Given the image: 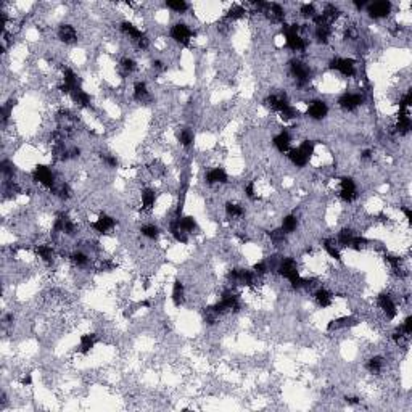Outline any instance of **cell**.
Returning <instances> with one entry per match:
<instances>
[{"mask_svg":"<svg viewBox=\"0 0 412 412\" xmlns=\"http://www.w3.org/2000/svg\"><path fill=\"white\" fill-rule=\"evenodd\" d=\"M264 105L267 108H271L272 111L279 113V115H282L284 111H286L291 106V103L286 98L285 94H271L267 95L266 100H264Z\"/></svg>","mask_w":412,"mask_h":412,"instance_id":"obj_13","label":"cell"},{"mask_svg":"<svg viewBox=\"0 0 412 412\" xmlns=\"http://www.w3.org/2000/svg\"><path fill=\"white\" fill-rule=\"evenodd\" d=\"M272 145L279 153H288L291 147V134L286 129H282L272 137Z\"/></svg>","mask_w":412,"mask_h":412,"instance_id":"obj_17","label":"cell"},{"mask_svg":"<svg viewBox=\"0 0 412 412\" xmlns=\"http://www.w3.org/2000/svg\"><path fill=\"white\" fill-rule=\"evenodd\" d=\"M140 234H142V237L148 238V240H157V238L159 237V227L158 225L152 224V222L143 224L140 227Z\"/></svg>","mask_w":412,"mask_h":412,"instance_id":"obj_38","label":"cell"},{"mask_svg":"<svg viewBox=\"0 0 412 412\" xmlns=\"http://www.w3.org/2000/svg\"><path fill=\"white\" fill-rule=\"evenodd\" d=\"M276 271L282 276L284 279H286L290 282V285L293 286L295 290L300 288H306V279L301 277L300 269H298L296 259L295 258H280L277 262Z\"/></svg>","mask_w":412,"mask_h":412,"instance_id":"obj_1","label":"cell"},{"mask_svg":"<svg viewBox=\"0 0 412 412\" xmlns=\"http://www.w3.org/2000/svg\"><path fill=\"white\" fill-rule=\"evenodd\" d=\"M337 103L343 111H356L364 103V95L361 92H343Z\"/></svg>","mask_w":412,"mask_h":412,"instance_id":"obj_9","label":"cell"},{"mask_svg":"<svg viewBox=\"0 0 412 412\" xmlns=\"http://www.w3.org/2000/svg\"><path fill=\"white\" fill-rule=\"evenodd\" d=\"M354 232L353 229H349V227H343L342 230L338 232V235H337V243H338V247L340 248H349V245L351 242H353V238H354Z\"/></svg>","mask_w":412,"mask_h":412,"instance_id":"obj_33","label":"cell"},{"mask_svg":"<svg viewBox=\"0 0 412 412\" xmlns=\"http://www.w3.org/2000/svg\"><path fill=\"white\" fill-rule=\"evenodd\" d=\"M57 37L60 42H63V44H74L77 40V31L73 25L63 23V25H60L57 29Z\"/></svg>","mask_w":412,"mask_h":412,"instance_id":"obj_19","label":"cell"},{"mask_svg":"<svg viewBox=\"0 0 412 412\" xmlns=\"http://www.w3.org/2000/svg\"><path fill=\"white\" fill-rule=\"evenodd\" d=\"M101 161L108 166V168H118L119 166V161L118 158L115 157V155H110V153H103L101 155Z\"/></svg>","mask_w":412,"mask_h":412,"instance_id":"obj_50","label":"cell"},{"mask_svg":"<svg viewBox=\"0 0 412 412\" xmlns=\"http://www.w3.org/2000/svg\"><path fill=\"white\" fill-rule=\"evenodd\" d=\"M340 198L345 203H353L359 196V190H357V184L353 177L343 176L340 179Z\"/></svg>","mask_w":412,"mask_h":412,"instance_id":"obj_8","label":"cell"},{"mask_svg":"<svg viewBox=\"0 0 412 412\" xmlns=\"http://www.w3.org/2000/svg\"><path fill=\"white\" fill-rule=\"evenodd\" d=\"M316 150V145L313 140H303L296 148H290L288 152V159L295 168H306L308 163L311 161L313 155Z\"/></svg>","mask_w":412,"mask_h":412,"instance_id":"obj_2","label":"cell"},{"mask_svg":"<svg viewBox=\"0 0 412 412\" xmlns=\"http://www.w3.org/2000/svg\"><path fill=\"white\" fill-rule=\"evenodd\" d=\"M357 324V319L354 316H343V317H337V319H332L330 322L327 324V330L328 332H333V330H342V328L346 327H353Z\"/></svg>","mask_w":412,"mask_h":412,"instance_id":"obj_20","label":"cell"},{"mask_svg":"<svg viewBox=\"0 0 412 412\" xmlns=\"http://www.w3.org/2000/svg\"><path fill=\"white\" fill-rule=\"evenodd\" d=\"M330 35H332V26L330 25H316L314 29V37L319 44L325 45L330 42Z\"/></svg>","mask_w":412,"mask_h":412,"instance_id":"obj_29","label":"cell"},{"mask_svg":"<svg viewBox=\"0 0 412 412\" xmlns=\"http://www.w3.org/2000/svg\"><path fill=\"white\" fill-rule=\"evenodd\" d=\"M285 234H284V230L282 229H274L269 232V238H271V242L276 245V247H279V245H282L285 242Z\"/></svg>","mask_w":412,"mask_h":412,"instance_id":"obj_44","label":"cell"},{"mask_svg":"<svg viewBox=\"0 0 412 412\" xmlns=\"http://www.w3.org/2000/svg\"><path fill=\"white\" fill-rule=\"evenodd\" d=\"M253 272H254L258 277H264L266 274L271 272L269 262H267V261H259V262H256V264L253 266Z\"/></svg>","mask_w":412,"mask_h":412,"instance_id":"obj_43","label":"cell"},{"mask_svg":"<svg viewBox=\"0 0 412 412\" xmlns=\"http://www.w3.org/2000/svg\"><path fill=\"white\" fill-rule=\"evenodd\" d=\"M140 200H142V210L150 211L155 208V203H157V192L152 187H145L140 193Z\"/></svg>","mask_w":412,"mask_h":412,"instance_id":"obj_23","label":"cell"},{"mask_svg":"<svg viewBox=\"0 0 412 412\" xmlns=\"http://www.w3.org/2000/svg\"><path fill=\"white\" fill-rule=\"evenodd\" d=\"M328 115V105L324 100H313L311 103L308 105L306 110V116L313 121H322L325 119Z\"/></svg>","mask_w":412,"mask_h":412,"instance_id":"obj_16","label":"cell"},{"mask_svg":"<svg viewBox=\"0 0 412 412\" xmlns=\"http://www.w3.org/2000/svg\"><path fill=\"white\" fill-rule=\"evenodd\" d=\"M95 345H97V335H94V333H86V335H82L79 340V353L84 356L89 354L95 348Z\"/></svg>","mask_w":412,"mask_h":412,"instance_id":"obj_30","label":"cell"},{"mask_svg":"<svg viewBox=\"0 0 412 412\" xmlns=\"http://www.w3.org/2000/svg\"><path fill=\"white\" fill-rule=\"evenodd\" d=\"M377 306L388 320H393L398 316V306L390 293H380L377 296Z\"/></svg>","mask_w":412,"mask_h":412,"instance_id":"obj_11","label":"cell"},{"mask_svg":"<svg viewBox=\"0 0 412 412\" xmlns=\"http://www.w3.org/2000/svg\"><path fill=\"white\" fill-rule=\"evenodd\" d=\"M166 7L174 11V13H185L189 10V3L185 0H168Z\"/></svg>","mask_w":412,"mask_h":412,"instance_id":"obj_40","label":"cell"},{"mask_svg":"<svg viewBox=\"0 0 412 412\" xmlns=\"http://www.w3.org/2000/svg\"><path fill=\"white\" fill-rule=\"evenodd\" d=\"M245 15H247V10H245L242 5H234V7H232L227 11L225 18H227L229 21H235V20H240V18H243Z\"/></svg>","mask_w":412,"mask_h":412,"instance_id":"obj_42","label":"cell"},{"mask_svg":"<svg viewBox=\"0 0 412 412\" xmlns=\"http://www.w3.org/2000/svg\"><path fill=\"white\" fill-rule=\"evenodd\" d=\"M345 399H346V403L348 404H359L361 403V399L357 396H346Z\"/></svg>","mask_w":412,"mask_h":412,"instance_id":"obj_55","label":"cell"},{"mask_svg":"<svg viewBox=\"0 0 412 412\" xmlns=\"http://www.w3.org/2000/svg\"><path fill=\"white\" fill-rule=\"evenodd\" d=\"M193 140H195V134L192 129H182L181 132H179V142H181V145L189 148L193 145Z\"/></svg>","mask_w":412,"mask_h":412,"instance_id":"obj_39","label":"cell"},{"mask_svg":"<svg viewBox=\"0 0 412 412\" xmlns=\"http://www.w3.org/2000/svg\"><path fill=\"white\" fill-rule=\"evenodd\" d=\"M179 227L182 230H185L187 234H193L198 229V222H196V219L193 216H179L176 218Z\"/></svg>","mask_w":412,"mask_h":412,"instance_id":"obj_32","label":"cell"},{"mask_svg":"<svg viewBox=\"0 0 412 412\" xmlns=\"http://www.w3.org/2000/svg\"><path fill=\"white\" fill-rule=\"evenodd\" d=\"M169 234H171V237L174 238V240H176L177 243H182V245L189 243V234H187L185 230H182L181 227H179V224H177L176 219L171 221V224H169Z\"/></svg>","mask_w":412,"mask_h":412,"instance_id":"obj_31","label":"cell"},{"mask_svg":"<svg viewBox=\"0 0 412 412\" xmlns=\"http://www.w3.org/2000/svg\"><path fill=\"white\" fill-rule=\"evenodd\" d=\"M367 238H364V237H357V235H354V238H353V242H351V245H349V248L351 250H354V252H361V250H364L367 247Z\"/></svg>","mask_w":412,"mask_h":412,"instance_id":"obj_47","label":"cell"},{"mask_svg":"<svg viewBox=\"0 0 412 412\" xmlns=\"http://www.w3.org/2000/svg\"><path fill=\"white\" fill-rule=\"evenodd\" d=\"M300 13H301L304 18H309V20H314L316 15H317V10H316L314 3H304V5H301Z\"/></svg>","mask_w":412,"mask_h":412,"instance_id":"obj_45","label":"cell"},{"mask_svg":"<svg viewBox=\"0 0 412 412\" xmlns=\"http://www.w3.org/2000/svg\"><path fill=\"white\" fill-rule=\"evenodd\" d=\"M391 8L393 5L391 2H388V0H379V2H370L367 3V15L370 18H374V20H383L388 15L391 13Z\"/></svg>","mask_w":412,"mask_h":412,"instance_id":"obj_12","label":"cell"},{"mask_svg":"<svg viewBox=\"0 0 412 412\" xmlns=\"http://www.w3.org/2000/svg\"><path fill=\"white\" fill-rule=\"evenodd\" d=\"M290 73L295 77L298 87H306L309 81H311V68H309V64L298 58L290 62Z\"/></svg>","mask_w":412,"mask_h":412,"instance_id":"obj_4","label":"cell"},{"mask_svg":"<svg viewBox=\"0 0 412 412\" xmlns=\"http://www.w3.org/2000/svg\"><path fill=\"white\" fill-rule=\"evenodd\" d=\"M328 68L332 71H337L343 77H353L356 74V62L353 58L346 57H335L328 62Z\"/></svg>","mask_w":412,"mask_h":412,"instance_id":"obj_7","label":"cell"},{"mask_svg":"<svg viewBox=\"0 0 412 412\" xmlns=\"http://www.w3.org/2000/svg\"><path fill=\"white\" fill-rule=\"evenodd\" d=\"M121 68L126 71V73H134V71L137 69V63H135V60L134 58H130V57H124L121 60Z\"/></svg>","mask_w":412,"mask_h":412,"instance_id":"obj_48","label":"cell"},{"mask_svg":"<svg viewBox=\"0 0 412 412\" xmlns=\"http://www.w3.org/2000/svg\"><path fill=\"white\" fill-rule=\"evenodd\" d=\"M224 211L227 214V218L230 219H240L245 216V208L242 205H238V203L234 201H227L224 205Z\"/></svg>","mask_w":412,"mask_h":412,"instance_id":"obj_34","label":"cell"},{"mask_svg":"<svg viewBox=\"0 0 412 412\" xmlns=\"http://www.w3.org/2000/svg\"><path fill=\"white\" fill-rule=\"evenodd\" d=\"M322 248L325 250V253L330 256L332 259L342 261V252H340V247L335 238H324V240H322Z\"/></svg>","mask_w":412,"mask_h":412,"instance_id":"obj_25","label":"cell"},{"mask_svg":"<svg viewBox=\"0 0 412 412\" xmlns=\"http://www.w3.org/2000/svg\"><path fill=\"white\" fill-rule=\"evenodd\" d=\"M284 35H285V47L291 52H304L308 49V39L301 34L300 25H284Z\"/></svg>","mask_w":412,"mask_h":412,"instance_id":"obj_3","label":"cell"},{"mask_svg":"<svg viewBox=\"0 0 412 412\" xmlns=\"http://www.w3.org/2000/svg\"><path fill=\"white\" fill-rule=\"evenodd\" d=\"M71 98H73L74 103L77 106H81V108H89V106H91V101H92L91 95H89L82 87L74 89V91L71 92Z\"/></svg>","mask_w":412,"mask_h":412,"instance_id":"obj_27","label":"cell"},{"mask_svg":"<svg viewBox=\"0 0 412 412\" xmlns=\"http://www.w3.org/2000/svg\"><path fill=\"white\" fill-rule=\"evenodd\" d=\"M243 192H245V196L250 200H256V196H258V193H256V184L253 181H250L247 185H245Z\"/></svg>","mask_w":412,"mask_h":412,"instance_id":"obj_49","label":"cell"},{"mask_svg":"<svg viewBox=\"0 0 412 412\" xmlns=\"http://www.w3.org/2000/svg\"><path fill=\"white\" fill-rule=\"evenodd\" d=\"M35 254H37L45 264H52V262L55 261V250L47 243L35 245Z\"/></svg>","mask_w":412,"mask_h":412,"instance_id":"obj_24","label":"cell"},{"mask_svg":"<svg viewBox=\"0 0 412 412\" xmlns=\"http://www.w3.org/2000/svg\"><path fill=\"white\" fill-rule=\"evenodd\" d=\"M21 383L25 385V386H29V385H31V383H32V379H31V375H29V374H26L25 377H23Z\"/></svg>","mask_w":412,"mask_h":412,"instance_id":"obj_56","label":"cell"},{"mask_svg":"<svg viewBox=\"0 0 412 412\" xmlns=\"http://www.w3.org/2000/svg\"><path fill=\"white\" fill-rule=\"evenodd\" d=\"M32 181L40 184L45 189L52 190V192H53V189L57 187V177H55V174H53L50 166H45V164L35 166L34 171H32Z\"/></svg>","mask_w":412,"mask_h":412,"instance_id":"obj_5","label":"cell"},{"mask_svg":"<svg viewBox=\"0 0 412 412\" xmlns=\"http://www.w3.org/2000/svg\"><path fill=\"white\" fill-rule=\"evenodd\" d=\"M385 367V357L383 356H372L370 359L366 362V369L370 374H380Z\"/></svg>","mask_w":412,"mask_h":412,"instance_id":"obj_37","label":"cell"},{"mask_svg":"<svg viewBox=\"0 0 412 412\" xmlns=\"http://www.w3.org/2000/svg\"><path fill=\"white\" fill-rule=\"evenodd\" d=\"M205 182L208 185H224L229 182V174L224 168H213L205 174Z\"/></svg>","mask_w":412,"mask_h":412,"instance_id":"obj_18","label":"cell"},{"mask_svg":"<svg viewBox=\"0 0 412 412\" xmlns=\"http://www.w3.org/2000/svg\"><path fill=\"white\" fill-rule=\"evenodd\" d=\"M401 211H403V214H404L406 221H408V222L411 224V222H412V210H411L409 206H403V208H401Z\"/></svg>","mask_w":412,"mask_h":412,"instance_id":"obj_53","label":"cell"},{"mask_svg":"<svg viewBox=\"0 0 412 412\" xmlns=\"http://www.w3.org/2000/svg\"><path fill=\"white\" fill-rule=\"evenodd\" d=\"M0 168H2V174L5 177H11L13 176V171H15V166L11 161L8 159H2V164H0Z\"/></svg>","mask_w":412,"mask_h":412,"instance_id":"obj_51","label":"cell"},{"mask_svg":"<svg viewBox=\"0 0 412 412\" xmlns=\"http://www.w3.org/2000/svg\"><path fill=\"white\" fill-rule=\"evenodd\" d=\"M399 328H401V330L404 332V335H411L412 333V317L411 316H408V317H406L404 320H403V324L399 325Z\"/></svg>","mask_w":412,"mask_h":412,"instance_id":"obj_52","label":"cell"},{"mask_svg":"<svg viewBox=\"0 0 412 412\" xmlns=\"http://www.w3.org/2000/svg\"><path fill=\"white\" fill-rule=\"evenodd\" d=\"M171 300L172 304H174L176 308H181L184 301H185V286L181 280H176L174 284H172V293H171Z\"/></svg>","mask_w":412,"mask_h":412,"instance_id":"obj_26","label":"cell"},{"mask_svg":"<svg viewBox=\"0 0 412 412\" xmlns=\"http://www.w3.org/2000/svg\"><path fill=\"white\" fill-rule=\"evenodd\" d=\"M298 224H300V222H298V218L295 216V214H286V216L282 219L280 229L284 230L285 235H290V234H293V232H296Z\"/></svg>","mask_w":412,"mask_h":412,"instance_id":"obj_35","label":"cell"},{"mask_svg":"<svg viewBox=\"0 0 412 412\" xmlns=\"http://www.w3.org/2000/svg\"><path fill=\"white\" fill-rule=\"evenodd\" d=\"M132 97L135 101H143L150 100V91H148V86L145 81H137L134 84V91H132Z\"/></svg>","mask_w":412,"mask_h":412,"instance_id":"obj_28","label":"cell"},{"mask_svg":"<svg viewBox=\"0 0 412 412\" xmlns=\"http://www.w3.org/2000/svg\"><path fill=\"white\" fill-rule=\"evenodd\" d=\"M116 224H118L116 218H113V216H110V214L103 213V214H100V216L94 221V222L91 224V227L94 229V232H97V234L103 235V234H108L110 230L115 229Z\"/></svg>","mask_w":412,"mask_h":412,"instance_id":"obj_15","label":"cell"},{"mask_svg":"<svg viewBox=\"0 0 412 412\" xmlns=\"http://www.w3.org/2000/svg\"><path fill=\"white\" fill-rule=\"evenodd\" d=\"M374 157V150H370V148H367V150H362L361 152V158L362 159H370Z\"/></svg>","mask_w":412,"mask_h":412,"instance_id":"obj_54","label":"cell"},{"mask_svg":"<svg viewBox=\"0 0 412 412\" xmlns=\"http://www.w3.org/2000/svg\"><path fill=\"white\" fill-rule=\"evenodd\" d=\"M169 35L174 42L181 44V45H189L190 40H192V37H193V32H192V29L189 28V25L179 21V23H174V25L171 26Z\"/></svg>","mask_w":412,"mask_h":412,"instance_id":"obj_10","label":"cell"},{"mask_svg":"<svg viewBox=\"0 0 412 412\" xmlns=\"http://www.w3.org/2000/svg\"><path fill=\"white\" fill-rule=\"evenodd\" d=\"M119 29H121V32L126 35V37H129L130 40H134V42L137 44L142 37H145V34H143L139 28H137L135 25H132L130 21H121V25H119Z\"/></svg>","mask_w":412,"mask_h":412,"instance_id":"obj_21","label":"cell"},{"mask_svg":"<svg viewBox=\"0 0 412 412\" xmlns=\"http://www.w3.org/2000/svg\"><path fill=\"white\" fill-rule=\"evenodd\" d=\"M81 87L79 86V76L76 74L74 69L66 68L63 71V77H62V84L58 86V91L62 94H66L71 95V92L74 91V89Z\"/></svg>","mask_w":412,"mask_h":412,"instance_id":"obj_14","label":"cell"},{"mask_svg":"<svg viewBox=\"0 0 412 412\" xmlns=\"http://www.w3.org/2000/svg\"><path fill=\"white\" fill-rule=\"evenodd\" d=\"M411 105H412V92L408 91L399 98V111H408L411 108Z\"/></svg>","mask_w":412,"mask_h":412,"instance_id":"obj_46","label":"cell"},{"mask_svg":"<svg viewBox=\"0 0 412 412\" xmlns=\"http://www.w3.org/2000/svg\"><path fill=\"white\" fill-rule=\"evenodd\" d=\"M69 259H71V262H73L74 266H77V267H86L87 264H89V256L84 253V252H74V253H71V256H69Z\"/></svg>","mask_w":412,"mask_h":412,"instance_id":"obj_41","label":"cell"},{"mask_svg":"<svg viewBox=\"0 0 412 412\" xmlns=\"http://www.w3.org/2000/svg\"><path fill=\"white\" fill-rule=\"evenodd\" d=\"M412 126V121H411V116L408 111H399L398 115V123H396V130L399 134H408L411 130Z\"/></svg>","mask_w":412,"mask_h":412,"instance_id":"obj_36","label":"cell"},{"mask_svg":"<svg viewBox=\"0 0 412 412\" xmlns=\"http://www.w3.org/2000/svg\"><path fill=\"white\" fill-rule=\"evenodd\" d=\"M314 301L317 303V306L322 308V309H327V308H330L332 304H333V295H332V291L330 290H327V288H317L314 291Z\"/></svg>","mask_w":412,"mask_h":412,"instance_id":"obj_22","label":"cell"},{"mask_svg":"<svg viewBox=\"0 0 412 412\" xmlns=\"http://www.w3.org/2000/svg\"><path fill=\"white\" fill-rule=\"evenodd\" d=\"M258 279L259 277L253 272V269H230L227 272V280L232 285L254 286Z\"/></svg>","mask_w":412,"mask_h":412,"instance_id":"obj_6","label":"cell"}]
</instances>
